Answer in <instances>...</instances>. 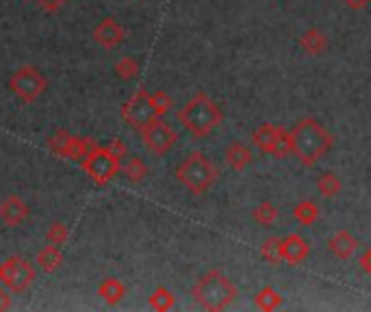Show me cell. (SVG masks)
Listing matches in <instances>:
<instances>
[{"mask_svg":"<svg viewBox=\"0 0 371 312\" xmlns=\"http://www.w3.org/2000/svg\"><path fill=\"white\" fill-rule=\"evenodd\" d=\"M139 133H141V139H143L145 148L150 150L152 154H157V156L167 154L171 148L176 145V141H178L176 130L171 128L163 117L150 119V122H148V124L139 130Z\"/></svg>","mask_w":371,"mask_h":312,"instance_id":"cell-8","label":"cell"},{"mask_svg":"<svg viewBox=\"0 0 371 312\" xmlns=\"http://www.w3.org/2000/svg\"><path fill=\"white\" fill-rule=\"evenodd\" d=\"M98 295L103 297L107 306H117L124 299V295H126V286H124L117 278H107L100 284V289H98Z\"/></svg>","mask_w":371,"mask_h":312,"instance_id":"cell-18","label":"cell"},{"mask_svg":"<svg viewBox=\"0 0 371 312\" xmlns=\"http://www.w3.org/2000/svg\"><path fill=\"white\" fill-rule=\"evenodd\" d=\"M35 263H37L46 273H55V271H59L61 265H63V252L59 249V245L48 243L46 247H41V249L37 252V260H35Z\"/></svg>","mask_w":371,"mask_h":312,"instance_id":"cell-17","label":"cell"},{"mask_svg":"<svg viewBox=\"0 0 371 312\" xmlns=\"http://www.w3.org/2000/svg\"><path fill=\"white\" fill-rule=\"evenodd\" d=\"M35 3L41 7V9H46V11H51V13H55V11H59L67 0H35Z\"/></svg>","mask_w":371,"mask_h":312,"instance_id":"cell-31","label":"cell"},{"mask_svg":"<svg viewBox=\"0 0 371 312\" xmlns=\"http://www.w3.org/2000/svg\"><path fill=\"white\" fill-rule=\"evenodd\" d=\"M291 154L302 165L313 167L332 148V135L315 117H304L289 130Z\"/></svg>","mask_w":371,"mask_h":312,"instance_id":"cell-1","label":"cell"},{"mask_svg":"<svg viewBox=\"0 0 371 312\" xmlns=\"http://www.w3.org/2000/svg\"><path fill=\"white\" fill-rule=\"evenodd\" d=\"M122 117L126 119L135 130H141L148 122L155 119V109H152V102H150V93L145 89H137L131 100L122 107Z\"/></svg>","mask_w":371,"mask_h":312,"instance_id":"cell-10","label":"cell"},{"mask_svg":"<svg viewBox=\"0 0 371 312\" xmlns=\"http://www.w3.org/2000/svg\"><path fill=\"white\" fill-rule=\"evenodd\" d=\"M224 159H226V165H228L230 169H235V171H243L247 165L252 163L254 154H252L250 148L243 145V143H233V145L226 148Z\"/></svg>","mask_w":371,"mask_h":312,"instance_id":"cell-16","label":"cell"},{"mask_svg":"<svg viewBox=\"0 0 371 312\" xmlns=\"http://www.w3.org/2000/svg\"><path fill=\"white\" fill-rule=\"evenodd\" d=\"M119 163L122 159L109 145H96L83 159V169L96 185L105 187L119 174Z\"/></svg>","mask_w":371,"mask_h":312,"instance_id":"cell-5","label":"cell"},{"mask_svg":"<svg viewBox=\"0 0 371 312\" xmlns=\"http://www.w3.org/2000/svg\"><path fill=\"white\" fill-rule=\"evenodd\" d=\"M35 282V267L22 256H9L0 263V284L11 293H24Z\"/></svg>","mask_w":371,"mask_h":312,"instance_id":"cell-7","label":"cell"},{"mask_svg":"<svg viewBox=\"0 0 371 312\" xmlns=\"http://www.w3.org/2000/svg\"><path fill=\"white\" fill-rule=\"evenodd\" d=\"M252 217H254V221H256L259 226L269 228V226H274L276 219H278V208L271 204V202H261V204L254 208V211H252Z\"/></svg>","mask_w":371,"mask_h":312,"instance_id":"cell-24","label":"cell"},{"mask_svg":"<svg viewBox=\"0 0 371 312\" xmlns=\"http://www.w3.org/2000/svg\"><path fill=\"white\" fill-rule=\"evenodd\" d=\"M70 239V228L61 221H55L48 226L46 230V241L48 243H55V245H63Z\"/></svg>","mask_w":371,"mask_h":312,"instance_id":"cell-29","label":"cell"},{"mask_svg":"<svg viewBox=\"0 0 371 312\" xmlns=\"http://www.w3.org/2000/svg\"><path fill=\"white\" fill-rule=\"evenodd\" d=\"M298 44H300V48L306 52L308 57H321V55L326 52V48H328V39H326V35L321 33L319 29H308V31H304V33L300 35Z\"/></svg>","mask_w":371,"mask_h":312,"instance_id":"cell-15","label":"cell"},{"mask_svg":"<svg viewBox=\"0 0 371 312\" xmlns=\"http://www.w3.org/2000/svg\"><path fill=\"white\" fill-rule=\"evenodd\" d=\"M178 122L193 137H209L221 124V111L215 100L200 91L185 102V107L178 111Z\"/></svg>","mask_w":371,"mask_h":312,"instance_id":"cell-2","label":"cell"},{"mask_svg":"<svg viewBox=\"0 0 371 312\" xmlns=\"http://www.w3.org/2000/svg\"><path fill=\"white\" fill-rule=\"evenodd\" d=\"M252 143L263 152V154H271L276 159H285L287 154H291V145H289V133L280 126L274 124H263L254 130L252 135Z\"/></svg>","mask_w":371,"mask_h":312,"instance_id":"cell-9","label":"cell"},{"mask_svg":"<svg viewBox=\"0 0 371 312\" xmlns=\"http://www.w3.org/2000/svg\"><path fill=\"white\" fill-rule=\"evenodd\" d=\"M96 148L93 139L91 137H70L67 141V150H65V156L63 159H70V161H83L85 156Z\"/></svg>","mask_w":371,"mask_h":312,"instance_id":"cell-19","label":"cell"},{"mask_svg":"<svg viewBox=\"0 0 371 312\" xmlns=\"http://www.w3.org/2000/svg\"><path fill=\"white\" fill-rule=\"evenodd\" d=\"M341 189H343L341 178L332 171H324L317 178V191L324 197H337L341 193Z\"/></svg>","mask_w":371,"mask_h":312,"instance_id":"cell-21","label":"cell"},{"mask_svg":"<svg viewBox=\"0 0 371 312\" xmlns=\"http://www.w3.org/2000/svg\"><path fill=\"white\" fill-rule=\"evenodd\" d=\"M122 171L133 182V185H139V182H143L145 176H148V165L139 159V156H131V159L126 161V165L122 167Z\"/></svg>","mask_w":371,"mask_h":312,"instance_id":"cell-25","label":"cell"},{"mask_svg":"<svg viewBox=\"0 0 371 312\" xmlns=\"http://www.w3.org/2000/svg\"><path fill=\"white\" fill-rule=\"evenodd\" d=\"M70 133L67 130H57V133L48 139V150H51L53 154H57V156H65V150H67V141H70Z\"/></svg>","mask_w":371,"mask_h":312,"instance_id":"cell-30","label":"cell"},{"mask_svg":"<svg viewBox=\"0 0 371 312\" xmlns=\"http://www.w3.org/2000/svg\"><path fill=\"white\" fill-rule=\"evenodd\" d=\"M46 87H48L46 76H44L37 67H33V65H20V67L11 74V78H9V89H11V93H13L20 102H24V104L35 102V100L46 91Z\"/></svg>","mask_w":371,"mask_h":312,"instance_id":"cell-6","label":"cell"},{"mask_svg":"<svg viewBox=\"0 0 371 312\" xmlns=\"http://www.w3.org/2000/svg\"><path fill=\"white\" fill-rule=\"evenodd\" d=\"M109 148H111V150L119 156V159H124V156H126V145H124L122 141H117V139H115V141H111V143H109Z\"/></svg>","mask_w":371,"mask_h":312,"instance_id":"cell-34","label":"cell"},{"mask_svg":"<svg viewBox=\"0 0 371 312\" xmlns=\"http://www.w3.org/2000/svg\"><path fill=\"white\" fill-rule=\"evenodd\" d=\"M293 217L298 219L302 226H313L319 219V206L311 200H302L298 206L293 208Z\"/></svg>","mask_w":371,"mask_h":312,"instance_id":"cell-22","label":"cell"},{"mask_svg":"<svg viewBox=\"0 0 371 312\" xmlns=\"http://www.w3.org/2000/svg\"><path fill=\"white\" fill-rule=\"evenodd\" d=\"M93 41L105 50H115L124 41V29L113 18H105L93 29Z\"/></svg>","mask_w":371,"mask_h":312,"instance_id":"cell-11","label":"cell"},{"mask_svg":"<svg viewBox=\"0 0 371 312\" xmlns=\"http://www.w3.org/2000/svg\"><path fill=\"white\" fill-rule=\"evenodd\" d=\"M148 304H150V308L157 310V312H167V310L174 308L176 297L169 289H165V286H159V289L150 295V299H148Z\"/></svg>","mask_w":371,"mask_h":312,"instance_id":"cell-23","label":"cell"},{"mask_svg":"<svg viewBox=\"0 0 371 312\" xmlns=\"http://www.w3.org/2000/svg\"><path fill=\"white\" fill-rule=\"evenodd\" d=\"M29 213H31L29 204L18 195H9L3 204H0V221L9 228H15L22 221H27Z\"/></svg>","mask_w":371,"mask_h":312,"instance_id":"cell-12","label":"cell"},{"mask_svg":"<svg viewBox=\"0 0 371 312\" xmlns=\"http://www.w3.org/2000/svg\"><path fill=\"white\" fill-rule=\"evenodd\" d=\"M308 254H311V245L300 234H289V237L282 239V260H287L289 265L306 263Z\"/></svg>","mask_w":371,"mask_h":312,"instance_id":"cell-13","label":"cell"},{"mask_svg":"<svg viewBox=\"0 0 371 312\" xmlns=\"http://www.w3.org/2000/svg\"><path fill=\"white\" fill-rule=\"evenodd\" d=\"M261 256L271 265H280L282 263V239L271 237L261 245Z\"/></svg>","mask_w":371,"mask_h":312,"instance_id":"cell-26","label":"cell"},{"mask_svg":"<svg viewBox=\"0 0 371 312\" xmlns=\"http://www.w3.org/2000/svg\"><path fill=\"white\" fill-rule=\"evenodd\" d=\"M356 247H358V241L352 237L348 230H337L328 241L330 254L339 260H350L354 256Z\"/></svg>","mask_w":371,"mask_h":312,"instance_id":"cell-14","label":"cell"},{"mask_svg":"<svg viewBox=\"0 0 371 312\" xmlns=\"http://www.w3.org/2000/svg\"><path fill=\"white\" fill-rule=\"evenodd\" d=\"M254 306L263 312H271V310H278L282 306V295L271 289V286H265V289H261L256 295H254Z\"/></svg>","mask_w":371,"mask_h":312,"instance_id":"cell-20","label":"cell"},{"mask_svg":"<svg viewBox=\"0 0 371 312\" xmlns=\"http://www.w3.org/2000/svg\"><path fill=\"white\" fill-rule=\"evenodd\" d=\"M115 74L122 78V81H133V78H137V74H139V63L133 57H122L115 63Z\"/></svg>","mask_w":371,"mask_h":312,"instance_id":"cell-27","label":"cell"},{"mask_svg":"<svg viewBox=\"0 0 371 312\" xmlns=\"http://www.w3.org/2000/svg\"><path fill=\"white\" fill-rule=\"evenodd\" d=\"M217 176H219L217 167L207 159L202 152H191L187 159L176 167L178 182L193 195L207 193L217 182Z\"/></svg>","mask_w":371,"mask_h":312,"instance_id":"cell-4","label":"cell"},{"mask_svg":"<svg viewBox=\"0 0 371 312\" xmlns=\"http://www.w3.org/2000/svg\"><path fill=\"white\" fill-rule=\"evenodd\" d=\"M345 5H348L350 9H354V11H360V9H365L371 0H343Z\"/></svg>","mask_w":371,"mask_h":312,"instance_id":"cell-33","label":"cell"},{"mask_svg":"<svg viewBox=\"0 0 371 312\" xmlns=\"http://www.w3.org/2000/svg\"><path fill=\"white\" fill-rule=\"evenodd\" d=\"M193 299L197 306L209 310V312L226 310L237 299V286L224 273L209 271L195 282Z\"/></svg>","mask_w":371,"mask_h":312,"instance_id":"cell-3","label":"cell"},{"mask_svg":"<svg viewBox=\"0 0 371 312\" xmlns=\"http://www.w3.org/2000/svg\"><path fill=\"white\" fill-rule=\"evenodd\" d=\"M11 308V291L7 289L5 284H0V312Z\"/></svg>","mask_w":371,"mask_h":312,"instance_id":"cell-32","label":"cell"},{"mask_svg":"<svg viewBox=\"0 0 371 312\" xmlns=\"http://www.w3.org/2000/svg\"><path fill=\"white\" fill-rule=\"evenodd\" d=\"M150 102H152V109H155V115L157 117H163L171 111V107H174V100H171L163 89L150 93Z\"/></svg>","mask_w":371,"mask_h":312,"instance_id":"cell-28","label":"cell"}]
</instances>
